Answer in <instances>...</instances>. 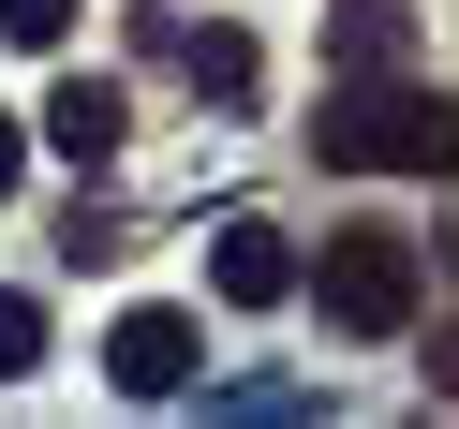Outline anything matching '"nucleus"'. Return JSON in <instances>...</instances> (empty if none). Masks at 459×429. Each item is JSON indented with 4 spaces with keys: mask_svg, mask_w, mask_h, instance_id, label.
<instances>
[{
    "mask_svg": "<svg viewBox=\"0 0 459 429\" xmlns=\"http://www.w3.org/2000/svg\"><path fill=\"white\" fill-rule=\"evenodd\" d=\"M311 149L341 178H459V104L415 90V74H341L326 119H311Z\"/></svg>",
    "mask_w": 459,
    "mask_h": 429,
    "instance_id": "nucleus-1",
    "label": "nucleus"
},
{
    "mask_svg": "<svg viewBox=\"0 0 459 429\" xmlns=\"http://www.w3.org/2000/svg\"><path fill=\"white\" fill-rule=\"evenodd\" d=\"M311 296H326V326L400 340V326L429 311V252L400 237V222H341V237H326V267H311Z\"/></svg>",
    "mask_w": 459,
    "mask_h": 429,
    "instance_id": "nucleus-2",
    "label": "nucleus"
},
{
    "mask_svg": "<svg viewBox=\"0 0 459 429\" xmlns=\"http://www.w3.org/2000/svg\"><path fill=\"white\" fill-rule=\"evenodd\" d=\"M104 370H119V399H178L193 385V311H119Z\"/></svg>",
    "mask_w": 459,
    "mask_h": 429,
    "instance_id": "nucleus-3",
    "label": "nucleus"
},
{
    "mask_svg": "<svg viewBox=\"0 0 459 429\" xmlns=\"http://www.w3.org/2000/svg\"><path fill=\"white\" fill-rule=\"evenodd\" d=\"M208 281H222V311H281V296H297V281H311V267H297V252H281V237H267V222H238V237H222V252H208Z\"/></svg>",
    "mask_w": 459,
    "mask_h": 429,
    "instance_id": "nucleus-4",
    "label": "nucleus"
},
{
    "mask_svg": "<svg viewBox=\"0 0 459 429\" xmlns=\"http://www.w3.org/2000/svg\"><path fill=\"white\" fill-rule=\"evenodd\" d=\"M119 119H134V104L104 90V74H60V90H45V149H60V163H104Z\"/></svg>",
    "mask_w": 459,
    "mask_h": 429,
    "instance_id": "nucleus-5",
    "label": "nucleus"
},
{
    "mask_svg": "<svg viewBox=\"0 0 459 429\" xmlns=\"http://www.w3.org/2000/svg\"><path fill=\"white\" fill-rule=\"evenodd\" d=\"M326 60H341V74H400V60H415V0H341Z\"/></svg>",
    "mask_w": 459,
    "mask_h": 429,
    "instance_id": "nucleus-6",
    "label": "nucleus"
},
{
    "mask_svg": "<svg viewBox=\"0 0 459 429\" xmlns=\"http://www.w3.org/2000/svg\"><path fill=\"white\" fill-rule=\"evenodd\" d=\"M178 60H193V90H222V104L252 90V30H178Z\"/></svg>",
    "mask_w": 459,
    "mask_h": 429,
    "instance_id": "nucleus-7",
    "label": "nucleus"
},
{
    "mask_svg": "<svg viewBox=\"0 0 459 429\" xmlns=\"http://www.w3.org/2000/svg\"><path fill=\"white\" fill-rule=\"evenodd\" d=\"M0 45H74V0H0Z\"/></svg>",
    "mask_w": 459,
    "mask_h": 429,
    "instance_id": "nucleus-8",
    "label": "nucleus"
},
{
    "mask_svg": "<svg viewBox=\"0 0 459 429\" xmlns=\"http://www.w3.org/2000/svg\"><path fill=\"white\" fill-rule=\"evenodd\" d=\"M30 356H45V296H0V385H15Z\"/></svg>",
    "mask_w": 459,
    "mask_h": 429,
    "instance_id": "nucleus-9",
    "label": "nucleus"
},
{
    "mask_svg": "<svg viewBox=\"0 0 459 429\" xmlns=\"http://www.w3.org/2000/svg\"><path fill=\"white\" fill-rule=\"evenodd\" d=\"M415 370H429V399H459V326H445V340H429V356H415Z\"/></svg>",
    "mask_w": 459,
    "mask_h": 429,
    "instance_id": "nucleus-10",
    "label": "nucleus"
},
{
    "mask_svg": "<svg viewBox=\"0 0 459 429\" xmlns=\"http://www.w3.org/2000/svg\"><path fill=\"white\" fill-rule=\"evenodd\" d=\"M15 178H30V133H15V119H0V193H15Z\"/></svg>",
    "mask_w": 459,
    "mask_h": 429,
    "instance_id": "nucleus-11",
    "label": "nucleus"
}]
</instances>
